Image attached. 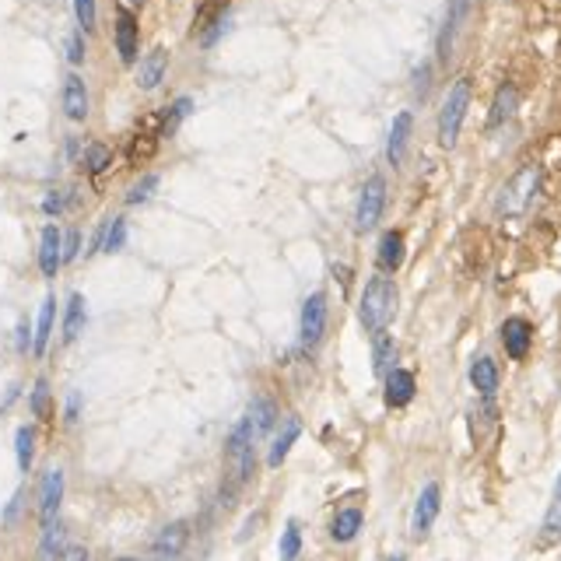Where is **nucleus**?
Masks as SVG:
<instances>
[{
	"label": "nucleus",
	"mask_w": 561,
	"mask_h": 561,
	"mask_svg": "<svg viewBox=\"0 0 561 561\" xmlns=\"http://www.w3.org/2000/svg\"><path fill=\"white\" fill-rule=\"evenodd\" d=\"M397 305H401V295L397 285L386 277V274H375L369 277L365 292H362V305H358V320L369 334H382L390 323L397 320Z\"/></svg>",
	"instance_id": "obj_1"
},
{
	"label": "nucleus",
	"mask_w": 561,
	"mask_h": 561,
	"mask_svg": "<svg viewBox=\"0 0 561 561\" xmlns=\"http://www.w3.org/2000/svg\"><path fill=\"white\" fill-rule=\"evenodd\" d=\"M467 11H470V0H450L446 18H442V28H439V63H450L453 43H456V35H459V25L467 22Z\"/></svg>",
	"instance_id": "obj_9"
},
{
	"label": "nucleus",
	"mask_w": 561,
	"mask_h": 561,
	"mask_svg": "<svg viewBox=\"0 0 561 561\" xmlns=\"http://www.w3.org/2000/svg\"><path fill=\"white\" fill-rule=\"evenodd\" d=\"M516 102H519L516 88H512V84H502V88L495 92V102H491V116H488V131H498L502 123H508V120H512V112H516Z\"/></svg>",
	"instance_id": "obj_26"
},
{
	"label": "nucleus",
	"mask_w": 561,
	"mask_h": 561,
	"mask_svg": "<svg viewBox=\"0 0 561 561\" xmlns=\"http://www.w3.org/2000/svg\"><path fill=\"white\" fill-rule=\"evenodd\" d=\"M159 151V137L155 134H134L127 144V159L131 161H148Z\"/></svg>",
	"instance_id": "obj_33"
},
{
	"label": "nucleus",
	"mask_w": 561,
	"mask_h": 561,
	"mask_svg": "<svg viewBox=\"0 0 561 561\" xmlns=\"http://www.w3.org/2000/svg\"><path fill=\"white\" fill-rule=\"evenodd\" d=\"M106 232H109V218H102V221H99V228H95V236H92V246H88V253H102Z\"/></svg>",
	"instance_id": "obj_43"
},
{
	"label": "nucleus",
	"mask_w": 561,
	"mask_h": 561,
	"mask_svg": "<svg viewBox=\"0 0 561 561\" xmlns=\"http://www.w3.org/2000/svg\"><path fill=\"white\" fill-rule=\"evenodd\" d=\"M81 232L78 228H71L67 236H63V264H74L78 260V253H81Z\"/></svg>",
	"instance_id": "obj_40"
},
{
	"label": "nucleus",
	"mask_w": 561,
	"mask_h": 561,
	"mask_svg": "<svg viewBox=\"0 0 561 561\" xmlns=\"http://www.w3.org/2000/svg\"><path fill=\"white\" fill-rule=\"evenodd\" d=\"M84 155V144H81V137H67V161H78Z\"/></svg>",
	"instance_id": "obj_47"
},
{
	"label": "nucleus",
	"mask_w": 561,
	"mask_h": 561,
	"mask_svg": "<svg viewBox=\"0 0 561 561\" xmlns=\"http://www.w3.org/2000/svg\"><path fill=\"white\" fill-rule=\"evenodd\" d=\"M95 0H74V18H78V32H95Z\"/></svg>",
	"instance_id": "obj_38"
},
{
	"label": "nucleus",
	"mask_w": 561,
	"mask_h": 561,
	"mask_svg": "<svg viewBox=\"0 0 561 561\" xmlns=\"http://www.w3.org/2000/svg\"><path fill=\"white\" fill-rule=\"evenodd\" d=\"M439 508H442V491H439V484L428 481L421 488V495H418V506H414V516H411V534L418 537H428V530L435 527V519H439Z\"/></svg>",
	"instance_id": "obj_6"
},
{
	"label": "nucleus",
	"mask_w": 561,
	"mask_h": 561,
	"mask_svg": "<svg viewBox=\"0 0 561 561\" xmlns=\"http://www.w3.org/2000/svg\"><path fill=\"white\" fill-rule=\"evenodd\" d=\"M537 540H540V547H555V544H561V495H555V502L544 512V523H540Z\"/></svg>",
	"instance_id": "obj_28"
},
{
	"label": "nucleus",
	"mask_w": 561,
	"mask_h": 561,
	"mask_svg": "<svg viewBox=\"0 0 561 561\" xmlns=\"http://www.w3.org/2000/svg\"><path fill=\"white\" fill-rule=\"evenodd\" d=\"M50 561H88V547H81V544H67V547Z\"/></svg>",
	"instance_id": "obj_42"
},
{
	"label": "nucleus",
	"mask_w": 561,
	"mask_h": 561,
	"mask_svg": "<svg viewBox=\"0 0 561 561\" xmlns=\"http://www.w3.org/2000/svg\"><path fill=\"white\" fill-rule=\"evenodd\" d=\"M189 112H193V99H189V95H179L172 106L161 112V137L176 134V131H179V123L187 120Z\"/></svg>",
	"instance_id": "obj_29"
},
{
	"label": "nucleus",
	"mask_w": 561,
	"mask_h": 561,
	"mask_svg": "<svg viewBox=\"0 0 561 561\" xmlns=\"http://www.w3.org/2000/svg\"><path fill=\"white\" fill-rule=\"evenodd\" d=\"M386 561H403V555H393V558H386Z\"/></svg>",
	"instance_id": "obj_49"
},
{
	"label": "nucleus",
	"mask_w": 561,
	"mask_h": 561,
	"mask_svg": "<svg viewBox=\"0 0 561 561\" xmlns=\"http://www.w3.org/2000/svg\"><path fill=\"white\" fill-rule=\"evenodd\" d=\"M428 78H431V71H428L425 63H421V67L414 71V88H418V95H425V92H428Z\"/></svg>",
	"instance_id": "obj_46"
},
{
	"label": "nucleus",
	"mask_w": 561,
	"mask_h": 561,
	"mask_svg": "<svg viewBox=\"0 0 561 561\" xmlns=\"http://www.w3.org/2000/svg\"><path fill=\"white\" fill-rule=\"evenodd\" d=\"M397 369V341L382 330V334H375L372 337V372L379 379H386V375Z\"/></svg>",
	"instance_id": "obj_21"
},
{
	"label": "nucleus",
	"mask_w": 561,
	"mask_h": 561,
	"mask_svg": "<svg viewBox=\"0 0 561 561\" xmlns=\"http://www.w3.org/2000/svg\"><path fill=\"white\" fill-rule=\"evenodd\" d=\"M470 382H474V390H478L481 397H491V393L498 390V365H495L488 354H481V358L470 365Z\"/></svg>",
	"instance_id": "obj_27"
},
{
	"label": "nucleus",
	"mask_w": 561,
	"mask_h": 561,
	"mask_svg": "<svg viewBox=\"0 0 561 561\" xmlns=\"http://www.w3.org/2000/svg\"><path fill=\"white\" fill-rule=\"evenodd\" d=\"M15 453H18V467L22 474L32 470V459H35V425H22L15 435Z\"/></svg>",
	"instance_id": "obj_32"
},
{
	"label": "nucleus",
	"mask_w": 561,
	"mask_h": 561,
	"mask_svg": "<svg viewBox=\"0 0 561 561\" xmlns=\"http://www.w3.org/2000/svg\"><path fill=\"white\" fill-rule=\"evenodd\" d=\"M63 267V232L56 225H46L39 236V270L46 281H53Z\"/></svg>",
	"instance_id": "obj_10"
},
{
	"label": "nucleus",
	"mask_w": 561,
	"mask_h": 561,
	"mask_svg": "<svg viewBox=\"0 0 561 561\" xmlns=\"http://www.w3.org/2000/svg\"><path fill=\"white\" fill-rule=\"evenodd\" d=\"M67 60H71V63H84V60H88V46H84V32H71V35H67Z\"/></svg>",
	"instance_id": "obj_39"
},
{
	"label": "nucleus",
	"mask_w": 561,
	"mask_h": 561,
	"mask_svg": "<svg viewBox=\"0 0 561 561\" xmlns=\"http://www.w3.org/2000/svg\"><path fill=\"white\" fill-rule=\"evenodd\" d=\"M78 414H81V393H71V397H67V414H63V421L74 425Z\"/></svg>",
	"instance_id": "obj_44"
},
{
	"label": "nucleus",
	"mask_w": 561,
	"mask_h": 561,
	"mask_svg": "<svg viewBox=\"0 0 561 561\" xmlns=\"http://www.w3.org/2000/svg\"><path fill=\"white\" fill-rule=\"evenodd\" d=\"M109 165H112V148L102 144V140H95V144H88L84 148V169H88V176H102Z\"/></svg>",
	"instance_id": "obj_30"
},
{
	"label": "nucleus",
	"mask_w": 561,
	"mask_h": 561,
	"mask_svg": "<svg viewBox=\"0 0 561 561\" xmlns=\"http://www.w3.org/2000/svg\"><path fill=\"white\" fill-rule=\"evenodd\" d=\"M228 7H232V0H200V7L193 15V35H204L208 28L225 22L228 18Z\"/></svg>",
	"instance_id": "obj_23"
},
{
	"label": "nucleus",
	"mask_w": 561,
	"mask_h": 561,
	"mask_svg": "<svg viewBox=\"0 0 561 561\" xmlns=\"http://www.w3.org/2000/svg\"><path fill=\"white\" fill-rule=\"evenodd\" d=\"M63 116L81 123L88 116V84L81 74H67L63 78Z\"/></svg>",
	"instance_id": "obj_15"
},
{
	"label": "nucleus",
	"mask_w": 561,
	"mask_h": 561,
	"mask_svg": "<svg viewBox=\"0 0 561 561\" xmlns=\"http://www.w3.org/2000/svg\"><path fill=\"white\" fill-rule=\"evenodd\" d=\"M537 193H540V169L523 165L498 193V214H523L537 200Z\"/></svg>",
	"instance_id": "obj_3"
},
{
	"label": "nucleus",
	"mask_w": 561,
	"mask_h": 561,
	"mask_svg": "<svg viewBox=\"0 0 561 561\" xmlns=\"http://www.w3.org/2000/svg\"><path fill=\"white\" fill-rule=\"evenodd\" d=\"M298 555H302V527L288 519V527L281 534V561H295Z\"/></svg>",
	"instance_id": "obj_34"
},
{
	"label": "nucleus",
	"mask_w": 561,
	"mask_h": 561,
	"mask_svg": "<svg viewBox=\"0 0 561 561\" xmlns=\"http://www.w3.org/2000/svg\"><path fill=\"white\" fill-rule=\"evenodd\" d=\"M414 393H418V379L407 369H393L386 375V382H382V397H386L390 407H407L414 401Z\"/></svg>",
	"instance_id": "obj_13"
},
{
	"label": "nucleus",
	"mask_w": 561,
	"mask_h": 561,
	"mask_svg": "<svg viewBox=\"0 0 561 561\" xmlns=\"http://www.w3.org/2000/svg\"><path fill=\"white\" fill-rule=\"evenodd\" d=\"M189 547V523L187 519H176V523H169V527H161V534L155 537V544H151V551H155V558L159 561H179L187 555Z\"/></svg>",
	"instance_id": "obj_7"
},
{
	"label": "nucleus",
	"mask_w": 561,
	"mask_h": 561,
	"mask_svg": "<svg viewBox=\"0 0 561 561\" xmlns=\"http://www.w3.org/2000/svg\"><path fill=\"white\" fill-rule=\"evenodd\" d=\"M326 334V295L316 292L302 302V316H298V341L305 351H316Z\"/></svg>",
	"instance_id": "obj_5"
},
{
	"label": "nucleus",
	"mask_w": 561,
	"mask_h": 561,
	"mask_svg": "<svg viewBox=\"0 0 561 561\" xmlns=\"http://www.w3.org/2000/svg\"><path fill=\"white\" fill-rule=\"evenodd\" d=\"M386 211V179L382 176H369V183L358 193V208H354V228L358 232H372L379 218Z\"/></svg>",
	"instance_id": "obj_4"
},
{
	"label": "nucleus",
	"mask_w": 561,
	"mask_h": 561,
	"mask_svg": "<svg viewBox=\"0 0 561 561\" xmlns=\"http://www.w3.org/2000/svg\"><path fill=\"white\" fill-rule=\"evenodd\" d=\"M555 495H561V478H558V491H555Z\"/></svg>",
	"instance_id": "obj_50"
},
{
	"label": "nucleus",
	"mask_w": 561,
	"mask_h": 561,
	"mask_svg": "<svg viewBox=\"0 0 561 561\" xmlns=\"http://www.w3.org/2000/svg\"><path fill=\"white\" fill-rule=\"evenodd\" d=\"M502 344H506L508 358H527V351L534 344V326L519 316L502 323Z\"/></svg>",
	"instance_id": "obj_14"
},
{
	"label": "nucleus",
	"mask_w": 561,
	"mask_h": 561,
	"mask_svg": "<svg viewBox=\"0 0 561 561\" xmlns=\"http://www.w3.org/2000/svg\"><path fill=\"white\" fill-rule=\"evenodd\" d=\"M28 407H32V414H35L39 421H50V414H53V393H50V379H35Z\"/></svg>",
	"instance_id": "obj_31"
},
{
	"label": "nucleus",
	"mask_w": 561,
	"mask_h": 561,
	"mask_svg": "<svg viewBox=\"0 0 561 561\" xmlns=\"http://www.w3.org/2000/svg\"><path fill=\"white\" fill-rule=\"evenodd\" d=\"M242 418L253 425L256 439H264V435H270L274 425H277V403L270 401V397H256V401L249 403V411H246Z\"/></svg>",
	"instance_id": "obj_20"
},
{
	"label": "nucleus",
	"mask_w": 561,
	"mask_h": 561,
	"mask_svg": "<svg viewBox=\"0 0 561 561\" xmlns=\"http://www.w3.org/2000/svg\"><path fill=\"white\" fill-rule=\"evenodd\" d=\"M53 323H56V298L53 292L43 298L39 305V320H35V337H32V354L43 358L46 348H50V334H53Z\"/></svg>",
	"instance_id": "obj_18"
},
{
	"label": "nucleus",
	"mask_w": 561,
	"mask_h": 561,
	"mask_svg": "<svg viewBox=\"0 0 561 561\" xmlns=\"http://www.w3.org/2000/svg\"><path fill=\"white\" fill-rule=\"evenodd\" d=\"M15 348L22 351V354H32V326L25 320L18 323V330H15Z\"/></svg>",
	"instance_id": "obj_41"
},
{
	"label": "nucleus",
	"mask_w": 561,
	"mask_h": 561,
	"mask_svg": "<svg viewBox=\"0 0 561 561\" xmlns=\"http://www.w3.org/2000/svg\"><path fill=\"white\" fill-rule=\"evenodd\" d=\"M302 435V421L298 418H288L281 428H274V439H270V453H267V467H281L285 456L292 453V446Z\"/></svg>",
	"instance_id": "obj_16"
},
{
	"label": "nucleus",
	"mask_w": 561,
	"mask_h": 561,
	"mask_svg": "<svg viewBox=\"0 0 561 561\" xmlns=\"http://www.w3.org/2000/svg\"><path fill=\"white\" fill-rule=\"evenodd\" d=\"M22 502H25V498H22V491H18V495L11 498V506L4 508V523H7V527H11L15 519H18V508H22Z\"/></svg>",
	"instance_id": "obj_45"
},
{
	"label": "nucleus",
	"mask_w": 561,
	"mask_h": 561,
	"mask_svg": "<svg viewBox=\"0 0 561 561\" xmlns=\"http://www.w3.org/2000/svg\"><path fill=\"white\" fill-rule=\"evenodd\" d=\"M155 189H159V176H140L134 187L127 189V208H140V204H148Z\"/></svg>",
	"instance_id": "obj_35"
},
{
	"label": "nucleus",
	"mask_w": 561,
	"mask_h": 561,
	"mask_svg": "<svg viewBox=\"0 0 561 561\" xmlns=\"http://www.w3.org/2000/svg\"><path fill=\"white\" fill-rule=\"evenodd\" d=\"M123 4H134V7H140V4H144V0H123Z\"/></svg>",
	"instance_id": "obj_48"
},
{
	"label": "nucleus",
	"mask_w": 561,
	"mask_h": 561,
	"mask_svg": "<svg viewBox=\"0 0 561 561\" xmlns=\"http://www.w3.org/2000/svg\"><path fill=\"white\" fill-rule=\"evenodd\" d=\"M116 53H120V63H123V67H134V60H137V18L127 11V7H120V11H116Z\"/></svg>",
	"instance_id": "obj_11"
},
{
	"label": "nucleus",
	"mask_w": 561,
	"mask_h": 561,
	"mask_svg": "<svg viewBox=\"0 0 561 561\" xmlns=\"http://www.w3.org/2000/svg\"><path fill=\"white\" fill-rule=\"evenodd\" d=\"M84 323H88V305H84V295L74 292L67 298V313H63V341H67V344L78 341Z\"/></svg>",
	"instance_id": "obj_25"
},
{
	"label": "nucleus",
	"mask_w": 561,
	"mask_h": 561,
	"mask_svg": "<svg viewBox=\"0 0 561 561\" xmlns=\"http://www.w3.org/2000/svg\"><path fill=\"white\" fill-rule=\"evenodd\" d=\"M60 506H63V470L53 467V470H46L43 481H39V519H43V523L60 519Z\"/></svg>",
	"instance_id": "obj_8"
},
{
	"label": "nucleus",
	"mask_w": 561,
	"mask_h": 561,
	"mask_svg": "<svg viewBox=\"0 0 561 561\" xmlns=\"http://www.w3.org/2000/svg\"><path fill=\"white\" fill-rule=\"evenodd\" d=\"M470 95H474L470 78H456L446 102H442V112H439V144L442 148H456L463 120H467V109H470Z\"/></svg>",
	"instance_id": "obj_2"
},
{
	"label": "nucleus",
	"mask_w": 561,
	"mask_h": 561,
	"mask_svg": "<svg viewBox=\"0 0 561 561\" xmlns=\"http://www.w3.org/2000/svg\"><path fill=\"white\" fill-rule=\"evenodd\" d=\"M403 236L393 228V232H382V239H379V249H375V260H379V267L386 270H397L403 264Z\"/></svg>",
	"instance_id": "obj_24"
},
{
	"label": "nucleus",
	"mask_w": 561,
	"mask_h": 561,
	"mask_svg": "<svg viewBox=\"0 0 561 561\" xmlns=\"http://www.w3.org/2000/svg\"><path fill=\"white\" fill-rule=\"evenodd\" d=\"M127 242V218H109V232L102 242V253H116Z\"/></svg>",
	"instance_id": "obj_36"
},
{
	"label": "nucleus",
	"mask_w": 561,
	"mask_h": 561,
	"mask_svg": "<svg viewBox=\"0 0 561 561\" xmlns=\"http://www.w3.org/2000/svg\"><path fill=\"white\" fill-rule=\"evenodd\" d=\"M411 131H414V112H397L393 116V123H390V137H386V159L390 165H401L403 161V151H407V144H411Z\"/></svg>",
	"instance_id": "obj_12"
},
{
	"label": "nucleus",
	"mask_w": 561,
	"mask_h": 561,
	"mask_svg": "<svg viewBox=\"0 0 561 561\" xmlns=\"http://www.w3.org/2000/svg\"><path fill=\"white\" fill-rule=\"evenodd\" d=\"M165 71H169V53L165 50H151V53L140 60V67H137V84L144 88V92H155L165 78Z\"/></svg>",
	"instance_id": "obj_19"
},
{
	"label": "nucleus",
	"mask_w": 561,
	"mask_h": 561,
	"mask_svg": "<svg viewBox=\"0 0 561 561\" xmlns=\"http://www.w3.org/2000/svg\"><path fill=\"white\" fill-rule=\"evenodd\" d=\"M116 561H137V558H116Z\"/></svg>",
	"instance_id": "obj_51"
},
{
	"label": "nucleus",
	"mask_w": 561,
	"mask_h": 561,
	"mask_svg": "<svg viewBox=\"0 0 561 561\" xmlns=\"http://www.w3.org/2000/svg\"><path fill=\"white\" fill-rule=\"evenodd\" d=\"M71 197H74V193H67V189H50V193L43 197V214H50V218L63 214L71 208Z\"/></svg>",
	"instance_id": "obj_37"
},
{
	"label": "nucleus",
	"mask_w": 561,
	"mask_h": 561,
	"mask_svg": "<svg viewBox=\"0 0 561 561\" xmlns=\"http://www.w3.org/2000/svg\"><path fill=\"white\" fill-rule=\"evenodd\" d=\"M67 537H71V527H67L63 519L43 523V537H39V561L56 558V555L67 547Z\"/></svg>",
	"instance_id": "obj_22"
},
{
	"label": "nucleus",
	"mask_w": 561,
	"mask_h": 561,
	"mask_svg": "<svg viewBox=\"0 0 561 561\" xmlns=\"http://www.w3.org/2000/svg\"><path fill=\"white\" fill-rule=\"evenodd\" d=\"M362 523H365V512L354 506H344L334 512V519H330V537L337 540V544H351L358 530H362Z\"/></svg>",
	"instance_id": "obj_17"
}]
</instances>
